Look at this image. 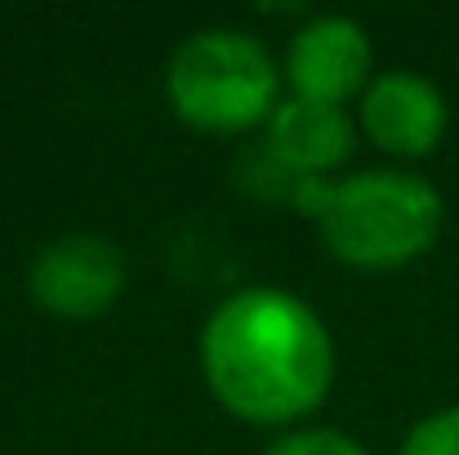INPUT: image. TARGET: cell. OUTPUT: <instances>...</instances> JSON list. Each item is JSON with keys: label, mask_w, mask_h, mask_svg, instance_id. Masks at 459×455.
Returning a JSON list of instances; mask_svg holds the SVG:
<instances>
[{"label": "cell", "mask_w": 459, "mask_h": 455, "mask_svg": "<svg viewBox=\"0 0 459 455\" xmlns=\"http://www.w3.org/2000/svg\"><path fill=\"white\" fill-rule=\"evenodd\" d=\"M165 99L174 117L205 135H246L268 126L281 103V72L264 40L241 27L192 31L165 67Z\"/></svg>", "instance_id": "obj_3"}, {"label": "cell", "mask_w": 459, "mask_h": 455, "mask_svg": "<svg viewBox=\"0 0 459 455\" xmlns=\"http://www.w3.org/2000/svg\"><path fill=\"white\" fill-rule=\"evenodd\" d=\"M126 255L94 232H67L36 250L27 268L31 303L58 321H94L126 291Z\"/></svg>", "instance_id": "obj_4"}, {"label": "cell", "mask_w": 459, "mask_h": 455, "mask_svg": "<svg viewBox=\"0 0 459 455\" xmlns=\"http://www.w3.org/2000/svg\"><path fill=\"white\" fill-rule=\"evenodd\" d=\"M357 103H361V135L388 156H429L437 152L451 126L446 94L429 76L406 67L379 72Z\"/></svg>", "instance_id": "obj_6"}, {"label": "cell", "mask_w": 459, "mask_h": 455, "mask_svg": "<svg viewBox=\"0 0 459 455\" xmlns=\"http://www.w3.org/2000/svg\"><path fill=\"white\" fill-rule=\"evenodd\" d=\"M370 63H375L370 36H366V27L357 18L316 13L290 36L281 76L290 81V99L343 108V103L361 99L366 85L375 81Z\"/></svg>", "instance_id": "obj_5"}, {"label": "cell", "mask_w": 459, "mask_h": 455, "mask_svg": "<svg viewBox=\"0 0 459 455\" xmlns=\"http://www.w3.org/2000/svg\"><path fill=\"white\" fill-rule=\"evenodd\" d=\"M264 455H370L361 442H352L339 429H295L281 433Z\"/></svg>", "instance_id": "obj_9"}, {"label": "cell", "mask_w": 459, "mask_h": 455, "mask_svg": "<svg viewBox=\"0 0 459 455\" xmlns=\"http://www.w3.org/2000/svg\"><path fill=\"white\" fill-rule=\"evenodd\" d=\"M273 152L290 174L325 179L334 165H343L357 148V126L343 108L307 103V99H281L277 112L268 117V139Z\"/></svg>", "instance_id": "obj_7"}, {"label": "cell", "mask_w": 459, "mask_h": 455, "mask_svg": "<svg viewBox=\"0 0 459 455\" xmlns=\"http://www.w3.org/2000/svg\"><path fill=\"white\" fill-rule=\"evenodd\" d=\"M446 223L442 192L411 170H361L330 183L316 232L325 250L366 273H393L424 259Z\"/></svg>", "instance_id": "obj_2"}, {"label": "cell", "mask_w": 459, "mask_h": 455, "mask_svg": "<svg viewBox=\"0 0 459 455\" xmlns=\"http://www.w3.org/2000/svg\"><path fill=\"white\" fill-rule=\"evenodd\" d=\"M397 455H459V407H442L424 416L406 438Z\"/></svg>", "instance_id": "obj_8"}, {"label": "cell", "mask_w": 459, "mask_h": 455, "mask_svg": "<svg viewBox=\"0 0 459 455\" xmlns=\"http://www.w3.org/2000/svg\"><path fill=\"white\" fill-rule=\"evenodd\" d=\"M201 375L228 416L281 429L325 402L334 384V339L299 295L246 286L205 317Z\"/></svg>", "instance_id": "obj_1"}]
</instances>
